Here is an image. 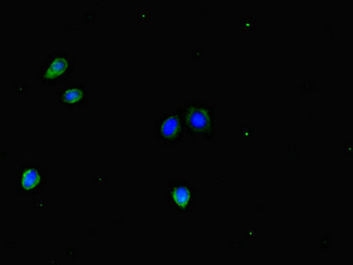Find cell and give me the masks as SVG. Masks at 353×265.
<instances>
[{
	"label": "cell",
	"mask_w": 353,
	"mask_h": 265,
	"mask_svg": "<svg viewBox=\"0 0 353 265\" xmlns=\"http://www.w3.org/2000/svg\"><path fill=\"white\" fill-rule=\"evenodd\" d=\"M77 65L70 52H50L37 68V79L43 86H54L68 82L77 73Z\"/></svg>",
	"instance_id": "6da1fadb"
},
{
	"label": "cell",
	"mask_w": 353,
	"mask_h": 265,
	"mask_svg": "<svg viewBox=\"0 0 353 265\" xmlns=\"http://www.w3.org/2000/svg\"><path fill=\"white\" fill-rule=\"evenodd\" d=\"M48 171L36 161H24L15 171V192L21 198H32L45 189Z\"/></svg>",
	"instance_id": "7a4b0ae2"
},
{
	"label": "cell",
	"mask_w": 353,
	"mask_h": 265,
	"mask_svg": "<svg viewBox=\"0 0 353 265\" xmlns=\"http://www.w3.org/2000/svg\"><path fill=\"white\" fill-rule=\"evenodd\" d=\"M183 124L180 112L162 114L155 123V139L164 146H176L183 140Z\"/></svg>",
	"instance_id": "3957f363"
},
{
	"label": "cell",
	"mask_w": 353,
	"mask_h": 265,
	"mask_svg": "<svg viewBox=\"0 0 353 265\" xmlns=\"http://www.w3.org/2000/svg\"><path fill=\"white\" fill-rule=\"evenodd\" d=\"M183 127L193 136H204L211 124L208 109L201 102L190 103L180 112Z\"/></svg>",
	"instance_id": "277c9868"
},
{
	"label": "cell",
	"mask_w": 353,
	"mask_h": 265,
	"mask_svg": "<svg viewBox=\"0 0 353 265\" xmlns=\"http://www.w3.org/2000/svg\"><path fill=\"white\" fill-rule=\"evenodd\" d=\"M172 210L176 212H188L195 205L196 193L190 183L174 182L170 183L165 189Z\"/></svg>",
	"instance_id": "5b68a950"
},
{
	"label": "cell",
	"mask_w": 353,
	"mask_h": 265,
	"mask_svg": "<svg viewBox=\"0 0 353 265\" xmlns=\"http://www.w3.org/2000/svg\"><path fill=\"white\" fill-rule=\"evenodd\" d=\"M59 106L68 112H77L85 107L88 103V89L82 83L65 84L57 92Z\"/></svg>",
	"instance_id": "8992f818"
}]
</instances>
